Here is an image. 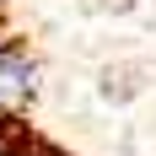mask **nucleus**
Instances as JSON below:
<instances>
[{"mask_svg":"<svg viewBox=\"0 0 156 156\" xmlns=\"http://www.w3.org/2000/svg\"><path fill=\"white\" fill-rule=\"evenodd\" d=\"M32 97H38V59L11 32H0V124H11L16 113H27Z\"/></svg>","mask_w":156,"mask_h":156,"instance_id":"nucleus-1","label":"nucleus"}]
</instances>
